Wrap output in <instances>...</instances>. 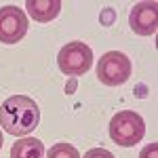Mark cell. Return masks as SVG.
<instances>
[{
  "label": "cell",
  "instance_id": "cell-9",
  "mask_svg": "<svg viewBox=\"0 0 158 158\" xmlns=\"http://www.w3.org/2000/svg\"><path fill=\"white\" fill-rule=\"evenodd\" d=\"M44 158H80V154L72 143H55L44 154Z\"/></svg>",
  "mask_w": 158,
  "mask_h": 158
},
{
  "label": "cell",
  "instance_id": "cell-5",
  "mask_svg": "<svg viewBox=\"0 0 158 158\" xmlns=\"http://www.w3.org/2000/svg\"><path fill=\"white\" fill-rule=\"evenodd\" d=\"M27 27H30L27 17L19 6L6 4L0 9V42L17 44L27 34Z\"/></svg>",
  "mask_w": 158,
  "mask_h": 158
},
{
  "label": "cell",
  "instance_id": "cell-4",
  "mask_svg": "<svg viewBox=\"0 0 158 158\" xmlns=\"http://www.w3.org/2000/svg\"><path fill=\"white\" fill-rule=\"evenodd\" d=\"M97 78L106 86L124 85L131 78V61L120 51H108L97 63Z\"/></svg>",
  "mask_w": 158,
  "mask_h": 158
},
{
  "label": "cell",
  "instance_id": "cell-14",
  "mask_svg": "<svg viewBox=\"0 0 158 158\" xmlns=\"http://www.w3.org/2000/svg\"><path fill=\"white\" fill-rule=\"evenodd\" d=\"M2 143H4V139H2V131H0V150H2Z\"/></svg>",
  "mask_w": 158,
  "mask_h": 158
},
{
  "label": "cell",
  "instance_id": "cell-11",
  "mask_svg": "<svg viewBox=\"0 0 158 158\" xmlns=\"http://www.w3.org/2000/svg\"><path fill=\"white\" fill-rule=\"evenodd\" d=\"M139 158H158V143H156V141L148 143V146L143 148V150H141Z\"/></svg>",
  "mask_w": 158,
  "mask_h": 158
},
{
  "label": "cell",
  "instance_id": "cell-8",
  "mask_svg": "<svg viewBox=\"0 0 158 158\" xmlns=\"http://www.w3.org/2000/svg\"><path fill=\"white\" fill-rule=\"evenodd\" d=\"M44 146L36 137L17 139L11 148V158H44Z\"/></svg>",
  "mask_w": 158,
  "mask_h": 158
},
{
  "label": "cell",
  "instance_id": "cell-7",
  "mask_svg": "<svg viewBox=\"0 0 158 158\" xmlns=\"http://www.w3.org/2000/svg\"><path fill=\"white\" fill-rule=\"evenodd\" d=\"M30 17L38 23H51L61 11L59 0H27L25 2Z\"/></svg>",
  "mask_w": 158,
  "mask_h": 158
},
{
  "label": "cell",
  "instance_id": "cell-3",
  "mask_svg": "<svg viewBox=\"0 0 158 158\" xmlns=\"http://www.w3.org/2000/svg\"><path fill=\"white\" fill-rule=\"evenodd\" d=\"M57 65L65 76H72V78L82 76L93 65V51L89 44L80 40L68 42L65 47H61L59 55H57Z\"/></svg>",
  "mask_w": 158,
  "mask_h": 158
},
{
  "label": "cell",
  "instance_id": "cell-1",
  "mask_svg": "<svg viewBox=\"0 0 158 158\" xmlns=\"http://www.w3.org/2000/svg\"><path fill=\"white\" fill-rule=\"evenodd\" d=\"M40 122V108L27 95H13L0 106V127L13 137L30 135Z\"/></svg>",
  "mask_w": 158,
  "mask_h": 158
},
{
  "label": "cell",
  "instance_id": "cell-10",
  "mask_svg": "<svg viewBox=\"0 0 158 158\" xmlns=\"http://www.w3.org/2000/svg\"><path fill=\"white\" fill-rule=\"evenodd\" d=\"M85 158H114V154L106 148H93L85 154Z\"/></svg>",
  "mask_w": 158,
  "mask_h": 158
},
{
  "label": "cell",
  "instance_id": "cell-2",
  "mask_svg": "<svg viewBox=\"0 0 158 158\" xmlns=\"http://www.w3.org/2000/svg\"><path fill=\"white\" fill-rule=\"evenodd\" d=\"M146 135V122L133 110H122L110 120V137L114 143L131 148L139 143Z\"/></svg>",
  "mask_w": 158,
  "mask_h": 158
},
{
  "label": "cell",
  "instance_id": "cell-13",
  "mask_svg": "<svg viewBox=\"0 0 158 158\" xmlns=\"http://www.w3.org/2000/svg\"><path fill=\"white\" fill-rule=\"evenodd\" d=\"M74 89H76V80H70V82H68V85H65V93H68V95H72L74 93Z\"/></svg>",
  "mask_w": 158,
  "mask_h": 158
},
{
  "label": "cell",
  "instance_id": "cell-6",
  "mask_svg": "<svg viewBox=\"0 0 158 158\" xmlns=\"http://www.w3.org/2000/svg\"><path fill=\"white\" fill-rule=\"evenodd\" d=\"M129 25L139 36H154L158 30V4L156 2H139L131 9Z\"/></svg>",
  "mask_w": 158,
  "mask_h": 158
},
{
  "label": "cell",
  "instance_id": "cell-12",
  "mask_svg": "<svg viewBox=\"0 0 158 158\" xmlns=\"http://www.w3.org/2000/svg\"><path fill=\"white\" fill-rule=\"evenodd\" d=\"M112 21H114V11H112V9L101 13V23L103 25H112Z\"/></svg>",
  "mask_w": 158,
  "mask_h": 158
}]
</instances>
